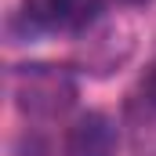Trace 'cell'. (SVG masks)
<instances>
[{
    "instance_id": "cell-1",
    "label": "cell",
    "mask_w": 156,
    "mask_h": 156,
    "mask_svg": "<svg viewBox=\"0 0 156 156\" xmlns=\"http://www.w3.org/2000/svg\"><path fill=\"white\" fill-rule=\"evenodd\" d=\"M11 91L22 113L29 116H55L73 105L76 83L58 66H18L11 76Z\"/></svg>"
},
{
    "instance_id": "cell-3",
    "label": "cell",
    "mask_w": 156,
    "mask_h": 156,
    "mask_svg": "<svg viewBox=\"0 0 156 156\" xmlns=\"http://www.w3.org/2000/svg\"><path fill=\"white\" fill-rule=\"evenodd\" d=\"M69 156H113L116 153V123L105 113H83L66 134Z\"/></svg>"
},
{
    "instance_id": "cell-5",
    "label": "cell",
    "mask_w": 156,
    "mask_h": 156,
    "mask_svg": "<svg viewBox=\"0 0 156 156\" xmlns=\"http://www.w3.org/2000/svg\"><path fill=\"white\" fill-rule=\"evenodd\" d=\"M116 4H123V7H145L149 0H116Z\"/></svg>"
},
{
    "instance_id": "cell-4",
    "label": "cell",
    "mask_w": 156,
    "mask_h": 156,
    "mask_svg": "<svg viewBox=\"0 0 156 156\" xmlns=\"http://www.w3.org/2000/svg\"><path fill=\"white\" fill-rule=\"evenodd\" d=\"M142 91H145V98L156 105V62L145 69V80H142Z\"/></svg>"
},
{
    "instance_id": "cell-2",
    "label": "cell",
    "mask_w": 156,
    "mask_h": 156,
    "mask_svg": "<svg viewBox=\"0 0 156 156\" xmlns=\"http://www.w3.org/2000/svg\"><path fill=\"white\" fill-rule=\"evenodd\" d=\"M98 11V0H22V18L26 26L40 29H58V26H73L83 29Z\"/></svg>"
}]
</instances>
